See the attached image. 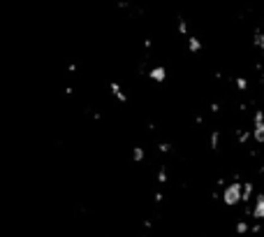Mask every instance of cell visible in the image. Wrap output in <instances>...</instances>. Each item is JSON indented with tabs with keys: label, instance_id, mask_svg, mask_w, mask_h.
Here are the masks:
<instances>
[{
	"label": "cell",
	"instance_id": "ba28073f",
	"mask_svg": "<svg viewBox=\"0 0 264 237\" xmlns=\"http://www.w3.org/2000/svg\"><path fill=\"white\" fill-rule=\"evenodd\" d=\"M188 51H190V54H197V51H202V40L195 38V35H188Z\"/></svg>",
	"mask_w": 264,
	"mask_h": 237
},
{
	"label": "cell",
	"instance_id": "e0dca14e",
	"mask_svg": "<svg viewBox=\"0 0 264 237\" xmlns=\"http://www.w3.org/2000/svg\"><path fill=\"white\" fill-rule=\"evenodd\" d=\"M209 109H211L213 114H218V112H220V105H218V102H211V107H209Z\"/></svg>",
	"mask_w": 264,
	"mask_h": 237
},
{
	"label": "cell",
	"instance_id": "9c48e42d",
	"mask_svg": "<svg viewBox=\"0 0 264 237\" xmlns=\"http://www.w3.org/2000/svg\"><path fill=\"white\" fill-rule=\"evenodd\" d=\"M234 86H236L241 93H246L250 84H248V79H246V77H236V79H234Z\"/></svg>",
	"mask_w": 264,
	"mask_h": 237
},
{
	"label": "cell",
	"instance_id": "d6986e66",
	"mask_svg": "<svg viewBox=\"0 0 264 237\" xmlns=\"http://www.w3.org/2000/svg\"><path fill=\"white\" fill-rule=\"evenodd\" d=\"M151 47H153V42L146 38V40H144V49H151Z\"/></svg>",
	"mask_w": 264,
	"mask_h": 237
},
{
	"label": "cell",
	"instance_id": "ac0fdd59",
	"mask_svg": "<svg viewBox=\"0 0 264 237\" xmlns=\"http://www.w3.org/2000/svg\"><path fill=\"white\" fill-rule=\"evenodd\" d=\"M162 198H165V195H162V193H155V195H153V200H155V202H158V205H160V202H162Z\"/></svg>",
	"mask_w": 264,
	"mask_h": 237
},
{
	"label": "cell",
	"instance_id": "52a82bcc",
	"mask_svg": "<svg viewBox=\"0 0 264 237\" xmlns=\"http://www.w3.org/2000/svg\"><path fill=\"white\" fill-rule=\"evenodd\" d=\"M253 47H257L264 56V31L262 28H255V31H253Z\"/></svg>",
	"mask_w": 264,
	"mask_h": 237
},
{
	"label": "cell",
	"instance_id": "277c9868",
	"mask_svg": "<svg viewBox=\"0 0 264 237\" xmlns=\"http://www.w3.org/2000/svg\"><path fill=\"white\" fill-rule=\"evenodd\" d=\"M253 195H255V184H253V182H243L241 184V202H243V205H250Z\"/></svg>",
	"mask_w": 264,
	"mask_h": 237
},
{
	"label": "cell",
	"instance_id": "9a60e30c",
	"mask_svg": "<svg viewBox=\"0 0 264 237\" xmlns=\"http://www.w3.org/2000/svg\"><path fill=\"white\" fill-rule=\"evenodd\" d=\"M155 177H158V182H160V184H165V182H167V168H165V165L158 170V175H155Z\"/></svg>",
	"mask_w": 264,
	"mask_h": 237
},
{
	"label": "cell",
	"instance_id": "2e32d148",
	"mask_svg": "<svg viewBox=\"0 0 264 237\" xmlns=\"http://www.w3.org/2000/svg\"><path fill=\"white\" fill-rule=\"evenodd\" d=\"M158 151L160 153H169V151H172V144H169V142H160V144H158Z\"/></svg>",
	"mask_w": 264,
	"mask_h": 237
},
{
	"label": "cell",
	"instance_id": "4fadbf2b",
	"mask_svg": "<svg viewBox=\"0 0 264 237\" xmlns=\"http://www.w3.org/2000/svg\"><path fill=\"white\" fill-rule=\"evenodd\" d=\"M218 144H220V133L213 130L211 135H209V146H211V149H218Z\"/></svg>",
	"mask_w": 264,
	"mask_h": 237
},
{
	"label": "cell",
	"instance_id": "8fae6325",
	"mask_svg": "<svg viewBox=\"0 0 264 237\" xmlns=\"http://www.w3.org/2000/svg\"><path fill=\"white\" fill-rule=\"evenodd\" d=\"M176 31L181 33V35H188V21L183 16H176Z\"/></svg>",
	"mask_w": 264,
	"mask_h": 237
},
{
	"label": "cell",
	"instance_id": "8992f818",
	"mask_svg": "<svg viewBox=\"0 0 264 237\" xmlns=\"http://www.w3.org/2000/svg\"><path fill=\"white\" fill-rule=\"evenodd\" d=\"M250 140H255L257 144H264V121L253 126V133H250Z\"/></svg>",
	"mask_w": 264,
	"mask_h": 237
},
{
	"label": "cell",
	"instance_id": "7c38bea8",
	"mask_svg": "<svg viewBox=\"0 0 264 237\" xmlns=\"http://www.w3.org/2000/svg\"><path fill=\"white\" fill-rule=\"evenodd\" d=\"M250 140V130H236V142L239 144H248Z\"/></svg>",
	"mask_w": 264,
	"mask_h": 237
},
{
	"label": "cell",
	"instance_id": "30bf717a",
	"mask_svg": "<svg viewBox=\"0 0 264 237\" xmlns=\"http://www.w3.org/2000/svg\"><path fill=\"white\" fill-rule=\"evenodd\" d=\"M144 158H146V151H144V146H135V149H132V161H135V163H142Z\"/></svg>",
	"mask_w": 264,
	"mask_h": 237
},
{
	"label": "cell",
	"instance_id": "3957f363",
	"mask_svg": "<svg viewBox=\"0 0 264 237\" xmlns=\"http://www.w3.org/2000/svg\"><path fill=\"white\" fill-rule=\"evenodd\" d=\"M149 77H151V82H155V84H162V82H167V68L165 65H153V68L149 70Z\"/></svg>",
	"mask_w": 264,
	"mask_h": 237
},
{
	"label": "cell",
	"instance_id": "5b68a950",
	"mask_svg": "<svg viewBox=\"0 0 264 237\" xmlns=\"http://www.w3.org/2000/svg\"><path fill=\"white\" fill-rule=\"evenodd\" d=\"M109 91L113 93V98L118 100V102H128V95H125V91L121 89L118 82H109Z\"/></svg>",
	"mask_w": 264,
	"mask_h": 237
},
{
	"label": "cell",
	"instance_id": "7a4b0ae2",
	"mask_svg": "<svg viewBox=\"0 0 264 237\" xmlns=\"http://www.w3.org/2000/svg\"><path fill=\"white\" fill-rule=\"evenodd\" d=\"M243 212H246L253 221L264 223V193H255V195H253V205H246Z\"/></svg>",
	"mask_w": 264,
	"mask_h": 237
},
{
	"label": "cell",
	"instance_id": "ffe728a7",
	"mask_svg": "<svg viewBox=\"0 0 264 237\" xmlns=\"http://www.w3.org/2000/svg\"><path fill=\"white\" fill-rule=\"evenodd\" d=\"M262 235H264V228H262Z\"/></svg>",
	"mask_w": 264,
	"mask_h": 237
},
{
	"label": "cell",
	"instance_id": "5bb4252c",
	"mask_svg": "<svg viewBox=\"0 0 264 237\" xmlns=\"http://www.w3.org/2000/svg\"><path fill=\"white\" fill-rule=\"evenodd\" d=\"M248 230H250V226H248V221H239L236 223V235H248Z\"/></svg>",
	"mask_w": 264,
	"mask_h": 237
},
{
	"label": "cell",
	"instance_id": "6da1fadb",
	"mask_svg": "<svg viewBox=\"0 0 264 237\" xmlns=\"http://www.w3.org/2000/svg\"><path fill=\"white\" fill-rule=\"evenodd\" d=\"M220 198H223V205L225 207L241 205V182H239V179H232L229 184H225V186H223V193H220Z\"/></svg>",
	"mask_w": 264,
	"mask_h": 237
}]
</instances>
